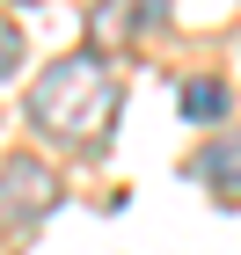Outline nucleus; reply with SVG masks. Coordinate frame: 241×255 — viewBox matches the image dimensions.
<instances>
[{"instance_id":"f257e3e1","label":"nucleus","mask_w":241,"mask_h":255,"mask_svg":"<svg viewBox=\"0 0 241 255\" xmlns=\"http://www.w3.org/2000/svg\"><path fill=\"white\" fill-rule=\"evenodd\" d=\"M29 124L59 146L95 153L117 124V73L102 66V51H66V59L44 66L37 88H29Z\"/></svg>"},{"instance_id":"f03ea898","label":"nucleus","mask_w":241,"mask_h":255,"mask_svg":"<svg viewBox=\"0 0 241 255\" xmlns=\"http://www.w3.org/2000/svg\"><path fill=\"white\" fill-rule=\"evenodd\" d=\"M51 204H59V175H51L37 153L0 160V234H29V226H44Z\"/></svg>"},{"instance_id":"7ed1b4c3","label":"nucleus","mask_w":241,"mask_h":255,"mask_svg":"<svg viewBox=\"0 0 241 255\" xmlns=\"http://www.w3.org/2000/svg\"><path fill=\"white\" fill-rule=\"evenodd\" d=\"M198 175L212 182L227 204L241 197V124H234V138H220V146H205V153H198Z\"/></svg>"},{"instance_id":"20e7f679","label":"nucleus","mask_w":241,"mask_h":255,"mask_svg":"<svg viewBox=\"0 0 241 255\" xmlns=\"http://www.w3.org/2000/svg\"><path fill=\"white\" fill-rule=\"evenodd\" d=\"M227 102H234V95H227V80L198 73V80H190V88L176 95V110H183L190 124H220V117H227Z\"/></svg>"},{"instance_id":"39448f33","label":"nucleus","mask_w":241,"mask_h":255,"mask_svg":"<svg viewBox=\"0 0 241 255\" xmlns=\"http://www.w3.org/2000/svg\"><path fill=\"white\" fill-rule=\"evenodd\" d=\"M15 66H22V29H15V22H0V80L15 73Z\"/></svg>"}]
</instances>
